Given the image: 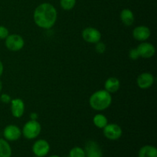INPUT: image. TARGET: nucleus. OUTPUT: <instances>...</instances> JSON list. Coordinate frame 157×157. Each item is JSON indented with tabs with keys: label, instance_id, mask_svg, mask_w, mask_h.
Wrapping results in <instances>:
<instances>
[{
	"label": "nucleus",
	"instance_id": "nucleus-24",
	"mask_svg": "<svg viewBox=\"0 0 157 157\" xmlns=\"http://www.w3.org/2000/svg\"><path fill=\"white\" fill-rule=\"evenodd\" d=\"M129 57H130V59L134 60V61L135 60H137L138 58H140L136 48L130 49V52H129Z\"/></svg>",
	"mask_w": 157,
	"mask_h": 157
},
{
	"label": "nucleus",
	"instance_id": "nucleus-14",
	"mask_svg": "<svg viewBox=\"0 0 157 157\" xmlns=\"http://www.w3.org/2000/svg\"><path fill=\"white\" fill-rule=\"evenodd\" d=\"M104 87H105V90H107L110 94L116 93L121 87V81L115 77H110L105 81Z\"/></svg>",
	"mask_w": 157,
	"mask_h": 157
},
{
	"label": "nucleus",
	"instance_id": "nucleus-27",
	"mask_svg": "<svg viewBox=\"0 0 157 157\" xmlns=\"http://www.w3.org/2000/svg\"><path fill=\"white\" fill-rule=\"evenodd\" d=\"M2 82L1 81H0V92L2 91Z\"/></svg>",
	"mask_w": 157,
	"mask_h": 157
},
{
	"label": "nucleus",
	"instance_id": "nucleus-5",
	"mask_svg": "<svg viewBox=\"0 0 157 157\" xmlns=\"http://www.w3.org/2000/svg\"><path fill=\"white\" fill-rule=\"evenodd\" d=\"M104 136L110 140H117L122 136L123 130L117 124H107L103 128Z\"/></svg>",
	"mask_w": 157,
	"mask_h": 157
},
{
	"label": "nucleus",
	"instance_id": "nucleus-19",
	"mask_svg": "<svg viewBox=\"0 0 157 157\" xmlns=\"http://www.w3.org/2000/svg\"><path fill=\"white\" fill-rule=\"evenodd\" d=\"M69 157H86L84 150L80 147H73L69 152Z\"/></svg>",
	"mask_w": 157,
	"mask_h": 157
},
{
	"label": "nucleus",
	"instance_id": "nucleus-18",
	"mask_svg": "<svg viewBox=\"0 0 157 157\" xmlns=\"http://www.w3.org/2000/svg\"><path fill=\"white\" fill-rule=\"evenodd\" d=\"M93 123L95 127L99 129H103L107 124H108V120L104 115L101 113L96 114L93 118Z\"/></svg>",
	"mask_w": 157,
	"mask_h": 157
},
{
	"label": "nucleus",
	"instance_id": "nucleus-1",
	"mask_svg": "<svg viewBox=\"0 0 157 157\" xmlns=\"http://www.w3.org/2000/svg\"><path fill=\"white\" fill-rule=\"evenodd\" d=\"M58 12L51 3L44 2L40 4L34 11V21L39 28L49 29L56 23Z\"/></svg>",
	"mask_w": 157,
	"mask_h": 157
},
{
	"label": "nucleus",
	"instance_id": "nucleus-6",
	"mask_svg": "<svg viewBox=\"0 0 157 157\" xmlns=\"http://www.w3.org/2000/svg\"><path fill=\"white\" fill-rule=\"evenodd\" d=\"M82 38L86 42L90 43V44H96L98 41L101 40V32L96 28L94 27H87L82 31Z\"/></svg>",
	"mask_w": 157,
	"mask_h": 157
},
{
	"label": "nucleus",
	"instance_id": "nucleus-11",
	"mask_svg": "<svg viewBox=\"0 0 157 157\" xmlns=\"http://www.w3.org/2000/svg\"><path fill=\"white\" fill-rule=\"evenodd\" d=\"M154 83V77L151 73L144 72L138 76L136 79L137 86L141 89H148L153 86Z\"/></svg>",
	"mask_w": 157,
	"mask_h": 157
},
{
	"label": "nucleus",
	"instance_id": "nucleus-13",
	"mask_svg": "<svg viewBox=\"0 0 157 157\" xmlns=\"http://www.w3.org/2000/svg\"><path fill=\"white\" fill-rule=\"evenodd\" d=\"M151 35V31L147 26L140 25L133 30V37L139 41H145Z\"/></svg>",
	"mask_w": 157,
	"mask_h": 157
},
{
	"label": "nucleus",
	"instance_id": "nucleus-8",
	"mask_svg": "<svg viewBox=\"0 0 157 157\" xmlns=\"http://www.w3.org/2000/svg\"><path fill=\"white\" fill-rule=\"evenodd\" d=\"M21 130L16 125L10 124L5 127L3 130V136L5 140L10 142H14L19 139L21 136Z\"/></svg>",
	"mask_w": 157,
	"mask_h": 157
},
{
	"label": "nucleus",
	"instance_id": "nucleus-22",
	"mask_svg": "<svg viewBox=\"0 0 157 157\" xmlns=\"http://www.w3.org/2000/svg\"><path fill=\"white\" fill-rule=\"evenodd\" d=\"M9 35V29L3 25H0V39H6Z\"/></svg>",
	"mask_w": 157,
	"mask_h": 157
},
{
	"label": "nucleus",
	"instance_id": "nucleus-15",
	"mask_svg": "<svg viewBox=\"0 0 157 157\" xmlns=\"http://www.w3.org/2000/svg\"><path fill=\"white\" fill-rule=\"evenodd\" d=\"M138 157H157V149L152 145L141 147L138 152Z\"/></svg>",
	"mask_w": 157,
	"mask_h": 157
},
{
	"label": "nucleus",
	"instance_id": "nucleus-12",
	"mask_svg": "<svg viewBox=\"0 0 157 157\" xmlns=\"http://www.w3.org/2000/svg\"><path fill=\"white\" fill-rule=\"evenodd\" d=\"M11 112L14 117L20 118L25 113L24 101L20 98H15L11 101Z\"/></svg>",
	"mask_w": 157,
	"mask_h": 157
},
{
	"label": "nucleus",
	"instance_id": "nucleus-16",
	"mask_svg": "<svg viewBox=\"0 0 157 157\" xmlns=\"http://www.w3.org/2000/svg\"><path fill=\"white\" fill-rule=\"evenodd\" d=\"M121 19L126 26H131L134 22V15L129 9H124L121 12Z\"/></svg>",
	"mask_w": 157,
	"mask_h": 157
},
{
	"label": "nucleus",
	"instance_id": "nucleus-20",
	"mask_svg": "<svg viewBox=\"0 0 157 157\" xmlns=\"http://www.w3.org/2000/svg\"><path fill=\"white\" fill-rule=\"evenodd\" d=\"M60 5L64 10H71L76 5V0H60Z\"/></svg>",
	"mask_w": 157,
	"mask_h": 157
},
{
	"label": "nucleus",
	"instance_id": "nucleus-3",
	"mask_svg": "<svg viewBox=\"0 0 157 157\" xmlns=\"http://www.w3.org/2000/svg\"><path fill=\"white\" fill-rule=\"evenodd\" d=\"M41 131V126L37 121L30 120L25 123L23 127L21 133L27 140H34L38 137Z\"/></svg>",
	"mask_w": 157,
	"mask_h": 157
},
{
	"label": "nucleus",
	"instance_id": "nucleus-10",
	"mask_svg": "<svg viewBox=\"0 0 157 157\" xmlns=\"http://www.w3.org/2000/svg\"><path fill=\"white\" fill-rule=\"evenodd\" d=\"M139 57L144 58H150L156 53V48L151 43L143 41L136 48Z\"/></svg>",
	"mask_w": 157,
	"mask_h": 157
},
{
	"label": "nucleus",
	"instance_id": "nucleus-29",
	"mask_svg": "<svg viewBox=\"0 0 157 157\" xmlns=\"http://www.w3.org/2000/svg\"><path fill=\"white\" fill-rule=\"evenodd\" d=\"M32 157H39V156H32Z\"/></svg>",
	"mask_w": 157,
	"mask_h": 157
},
{
	"label": "nucleus",
	"instance_id": "nucleus-25",
	"mask_svg": "<svg viewBox=\"0 0 157 157\" xmlns=\"http://www.w3.org/2000/svg\"><path fill=\"white\" fill-rule=\"evenodd\" d=\"M30 118L32 121H37L38 118V115L37 113H32L30 114Z\"/></svg>",
	"mask_w": 157,
	"mask_h": 157
},
{
	"label": "nucleus",
	"instance_id": "nucleus-4",
	"mask_svg": "<svg viewBox=\"0 0 157 157\" xmlns=\"http://www.w3.org/2000/svg\"><path fill=\"white\" fill-rule=\"evenodd\" d=\"M6 48L12 52H18L21 50L25 45V41L21 35L18 34H12L6 38Z\"/></svg>",
	"mask_w": 157,
	"mask_h": 157
},
{
	"label": "nucleus",
	"instance_id": "nucleus-9",
	"mask_svg": "<svg viewBox=\"0 0 157 157\" xmlns=\"http://www.w3.org/2000/svg\"><path fill=\"white\" fill-rule=\"evenodd\" d=\"M84 150L86 157H102L103 156L101 147L94 140L87 141Z\"/></svg>",
	"mask_w": 157,
	"mask_h": 157
},
{
	"label": "nucleus",
	"instance_id": "nucleus-26",
	"mask_svg": "<svg viewBox=\"0 0 157 157\" xmlns=\"http://www.w3.org/2000/svg\"><path fill=\"white\" fill-rule=\"evenodd\" d=\"M3 71H4V66H3L2 62L0 61V77L3 74Z\"/></svg>",
	"mask_w": 157,
	"mask_h": 157
},
{
	"label": "nucleus",
	"instance_id": "nucleus-7",
	"mask_svg": "<svg viewBox=\"0 0 157 157\" xmlns=\"http://www.w3.org/2000/svg\"><path fill=\"white\" fill-rule=\"evenodd\" d=\"M50 144L45 140H38L33 144L32 147V153L35 156L44 157L50 152Z\"/></svg>",
	"mask_w": 157,
	"mask_h": 157
},
{
	"label": "nucleus",
	"instance_id": "nucleus-17",
	"mask_svg": "<svg viewBox=\"0 0 157 157\" xmlns=\"http://www.w3.org/2000/svg\"><path fill=\"white\" fill-rule=\"evenodd\" d=\"M12 150L9 141L0 138V157H11Z\"/></svg>",
	"mask_w": 157,
	"mask_h": 157
},
{
	"label": "nucleus",
	"instance_id": "nucleus-23",
	"mask_svg": "<svg viewBox=\"0 0 157 157\" xmlns=\"http://www.w3.org/2000/svg\"><path fill=\"white\" fill-rule=\"evenodd\" d=\"M0 101H2V103L3 104H10L11 101H12V98H11L10 95L8 94H2L0 97Z\"/></svg>",
	"mask_w": 157,
	"mask_h": 157
},
{
	"label": "nucleus",
	"instance_id": "nucleus-21",
	"mask_svg": "<svg viewBox=\"0 0 157 157\" xmlns=\"http://www.w3.org/2000/svg\"><path fill=\"white\" fill-rule=\"evenodd\" d=\"M106 44L104 42H101V41L96 43V46H95V51L98 52V54H103L106 51Z\"/></svg>",
	"mask_w": 157,
	"mask_h": 157
},
{
	"label": "nucleus",
	"instance_id": "nucleus-2",
	"mask_svg": "<svg viewBox=\"0 0 157 157\" xmlns=\"http://www.w3.org/2000/svg\"><path fill=\"white\" fill-rule=\"evenodd\" d=\"M112 103L111 94L105 90L94 92L89 99V104L94 110L102 111L108 108Z\"/></svg>",
	"mask_w": 157,
	"mask_h": 157
},
{
	"label": "nucleus",
	"instance_id": "nucleus-28",
	"mask_svg": "<svg viewBox=\"0 0 157 157\" xmlns=\"http://www.w3.org/2000/svg\"><path fill=\"white\" fill-rule=\"evenodd\" d=\"M48 157H61V156H58V155H52V156H50Z\"/></svg>",
	"mask_w": 157,
	"mask_h": 157
}]
</instances>
